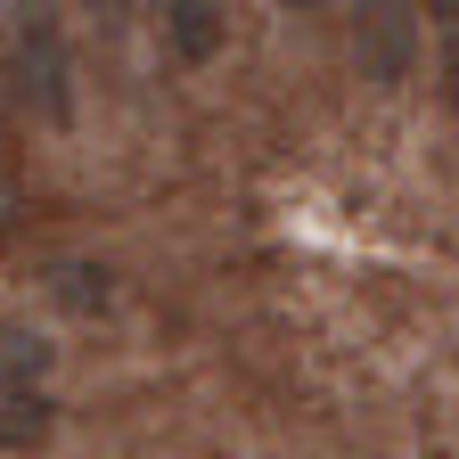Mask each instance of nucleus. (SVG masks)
I'll list each match as a JSON object with an SVG mask.
<instances>
[{"label": "nucleus", "instance_id": "nucleus-1", "mask_svg": "<svg viewBox=\"0 0 459 459\" xmlns=\"http://www.w3.org/2000/svg\"><path fill=\"white\" fill-rule=\"evenodd\" d=\"M9 99L33 107L41 124H66L74 115L66 41H57V17H41V9H17V25H9Z\"/></svg>", "mask_w": 459, "mask_h": 459}, {"label": "nucleus", "instance_id": "nucleus-2", "mask_svg": "<svg viewBox=\"0 0 459 459\" xmlns=\"http://www.w3.org/2000/svg\"><path fill=\"white\" fill-rule=\"evenodd\" d=\"M411 9H369L361 17V49H369V66L385 74V82H402V66H411Z\"/></svg>", "mask_w": 459, "mask_h": 459}, {"label": "nucleus", "instance_id": "nucleus-3", "mask_svg": "<svg viewBox=\"0 0 459 459\" xmlns=\"http://www.w3.org/2000/svg\"><path fill=\"white\" fill-rule=\"evenodd\" d=\"M41 369H49V344L25 328H0V394H41Z\"/></svg>", "mask_w": 459, "mask_h": 459}, {"label": "nucleus", "instance_id": "nucleus-4", "mask_svg": "<svg viewBox=\"0 0 459 459\" xmlns=\"http://www.w3.org/2000/svg\"><path fill=\"white\" fill-rule=\"evenodd\" d=\"M49 394H0V451H33L49 443Z\"/></svg>", "mask_w": 459, "mask_h": 459}, {"label": "nucleus", "instance_id": "nucleus-5", "mask_svg": "<svg viewBox=\"0 0 459 459\" xmlns=\"http://www.w3.org/2000/svg\"><path fill=\"white\" fill-rule=\"evenodd\" d=\"M164 33H172V49H181V57H205V49L221 41V9L181 0V9H164Z\"/></svg>", "mask_w": 459, "mask_h": 459}, {"label": "nucleus", "instance_id": "nucleus-6", "mask_svg": "<svg viewBox=\"0 0 459 459\" xmlns=\"http://www.w3.org/2000/svg\"><path fill=\"white\" fill-rule=\"evenodd\" d=\"M49 287H57L74 312H107V271H91V263H57V271H49Z\"/></svg>", "mask_w": 459, "mask_h": 459}, {"label": "nucleus", "instance_id": "nucleus-7", "mask_svg": "<svg viewBox=\"0 0 459 459\" xmlns=\"http://www.w3.org/2000/svg\"><path fill=\"white\" fill-rule=\"evenodd\" d=\"M435 49H443V99L459 115V0H443L435 9Z\"/></svg>", "mask_w": 459, "mask_h": 459}, {"label": "nucleus", "instance_id": "nucleus-8", "mask_svg": "<svg viewBox=\"0 0 459 459\" xmlns=\"http://www.w3.org/2000/svg\"><path fill=\"white\" fill-rule=\"evenodd\" d=\"M17 213H25V189H17V172L0 164V238H9V230H17Z\"/></svg>", "mask_w": 459, "mask_h": 459}, {"label": "nucleus", "instance_id": "nucleus-9", "mask_svg": "<svg viewBox=\"0 0 459 459\" xmlns=\"http://www.w3.org/2000/svg\"><path fill=\"white\" fill-rule=\"evenodd\" d=\"M9 107L17 99H9V74H0V148H9Z\"/></svg>", "mask_w": 459, "mask_h": 459}]
</instances>
